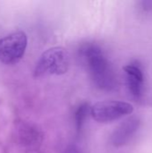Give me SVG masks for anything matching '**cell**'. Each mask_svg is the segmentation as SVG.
I'll return each instance as SVG.
<instances>
[{"label": "cell", "instance_id": "1", "mask_svg": "<svg viewBox=\"0 0 152 153\" xmlns=\"http://www.w3.org/2000/svg\"><path fill=\"white\" fill-rule=\"evenodd\" d=\"M82 54L96 83L102 89L109 90L113 88L115 76L109 62L101 49L95 45H89L82 49Z\"/></svg>", "mask_w": 152, "mask_h": 153}, {"label": "cell", "instance_id": "2", "mask_svg": "<svg viewBox=\"0 0 152 153\" xmlns=\"http://www.w3.org/2000/svg\"><path fill=\"white\" fill-rule=\"evenodd\" d=\"M68 67L69 55L66 49L61 47L51 48L39 56L34 69V76L63 74L66 73Z\"/></svg>", "mask_w": 152, "mask_h": 153}, {"label": "cell", "instance_id": "3", "mask_svg": "<svg viewBox=\"0 0 152 153\" xmlns=\"http://www.w3.org/2000/svg\"><path fill=\"white\" fill-rule=\"evenodd\" d=\"M27 35L22 30H17L0 39V62L13 65L19 62L26 50Z\"/></svg>", "mask_w": 152, "mask_h": 153}, {"label": "cell", "instance_id": "4", "mask_svg": "<svg viewBox=\"0 0 152 153\" xmlns=\"http://www.w3.org/2000/svg\"><path fill=\"white\" fill-rule=\"evenodd\" d=\"M133 106L118 100H105L94 104L90 108V114L94 120L99 123H108L117 120L133 113Z\"/></svg>", "mask_w": 152, "mask_h": 153}, {"label": "cell", "instance_id": "5", "mask_svg": "<svg viewBox=\"0 0 152 153\" xmlns=\"http://www.w3.org/2000/svg\"><path fill=\"white\" fill-rule=\"evenodd\" d=\"M139 126L140 120L137 117H131L124 121L112 134L111 141L113 145L119 147L126 144L135 134Z\"/></svg>", "mask_w": 152, "mask_h": 153}, {"label": "cell", "instance_id": "6", "mask_svg": "<svg viewBox=\"0 0 152 153\" xmlns=\"http://www.w3.org/2000/svg\"><path fill=\"white\" fill-rule=\"evenodd\" d=\"M127 77V84L133 95L140 97L142 92L144 76L142 69L135 65H128L124 67Z\"/></svg>", "mask_w": 152, "mask_h": 153}, {"label": "cell", "instance_id": "7", "mask_svg": "<svg viewBox=\"0 0 152 153\" xmlns=\"http://www.w3.org/2000/svg\"><path fill=\"white\" fill-rule=\"evenodd\" d=\"M88 112H89L88 103H83L77 108V110L75 112V122H76V127H77L78 131H80L82 129Z\"/></svg>", "mask_w": 152, "mask_h": 153}, {"label": "cell", "instance_id": "8", "mask_svg": "<svg viewBox=\"0 0 152 153\" xmlns=\"http://www.w3.org/2000/svg\"><path fill=\"white\" fill-rule=\"evenodd\" d=\"M65 153H81V151H80V149L76 145L72 144V145H69L66 148Z\"/></svg>", "mask_w": 152, "mask_h": 153}]
</instances>
